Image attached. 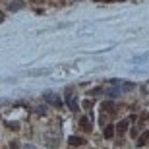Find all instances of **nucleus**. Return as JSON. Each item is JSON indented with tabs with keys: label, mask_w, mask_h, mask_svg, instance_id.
Segmentation results:
<instances>
[{
	"label": "nucleus",
	"mask_w": 149,
	"mask_h": 149,
	"mask_svg": "<svg viewBox=\"0 0 149 149\" xmlns=\"http://www.w3.org/2000/svg\"><path fill=\"white\" fill-rule=\"evenodd\" d=\"M66 103H68V107H70L72 111H77V109H79V105H77V97H76V93H74V89H68L66 91Z\"/></svg>",
	"instance_id": "obj_1"
},
{
	"label": "nucleus",
	"mask_w": 149,
	"mask_h": 149,
	"mask_svg": "<svg viewBox=\"0 0 149 149\" xmlns=\"http://www.w3.org/2000/svg\"><path fill=\"white\" fill-rule=\"evenodd\" d=\"M45 101L47 103H50V105H54V107H62V99L58 97V95H54V93H45Z\"/></svg>",
	"instance_id": "obj_2"
},
{
	"label": "nucleus",
	"mask_w": 149,
	"mask_h": 149,
	"mask_svg": "<svg viewBox=\"0 0 149 149\" xmlns=\"http://www.w3.org/2000/svg\"><path fill=\"white\" fill-rule=\"evenodd\" d=\"M128 126H130V118H128V120H120L118 122V124H116V128H114V132H118L122 136V134L126 132L128 130Z\"/></svg>",
	"instance_id": "obj_3"
},
{
	"label": "nucleus",
	"mask_w": 149,
	"mask_h": 149,
	"mask_svg": "<svg viewBox=\"0 0 149 149\" xmlns=\"http://www.w3.org/2000/svg\"><path fill=\"white\" fill-rule=\"evenodd\" d=\"M79 128H81L83 132H91V120H89L87 116H81L79 118Z\"/></svg>",
	"instance_id": "obj_4"
},
{
	"label": "nucleus",
	"mask_w": 149,
	"mask_h": 149,
	"mask_svg": "<svg viewBox=\"0 0 149 149\" xmlns=\"http://www.w3.org/2000/svg\"><path fill=\"white\" fill-rule=\"evenodd\" d=\"M68 141H70V145H72V147H77V145H83V143H85V139L79 138V136H72Z\"/></svg>",
	"instance_id": "obj_5"
},
{
	"label": "nucleus",
	"mask_w": 149,
	"mask_h": 149,
	"mask_svg": "<svg viewBox=\"0 0 149 149\" xmlns=\"http://www.w3.org/2000/svg\"><path fill=\"white\" fill-rule=\"evenodd\" d=\"M101 109H103L105 114H114V105H112V103H103Z\"/></svg>",
	"instance_id": "obj_6"
},
{
	"label": "nucleus",
	"mask_w": 149,
	"mask_h": 149,
	"mask_svg": "<svg viewBox=\"0 0 149 149\" xmlns=\"http://www.w3.org/2000/svg\"><path fill=\"white\" fill-rule=\"evenodd\" d=\"M143 60H149V52H143V54L134 56V58H132V62H134V64H139V62H143Z\"/></svg>",
	"instance_id": "obj_7"
},
{
	"label": "nucleus",
	"mask_w": 149,
	"mask_h": 149,
	"mask_svg": "<svg viewBox=\"0 0 149 149\" xmlns=\"http://www.w3.org/2000/svg\"><path fill=\"white\" fill-rule=\"evenodd\" d=\"M112 136H114V126H112V124H109V126H105V138L111 139Z\"/></svg>",
	"instance_id": "obj_8"
},
{
	"label": "nucleus",
	"mask_w": 149,
	"mask_h": 149,
	"mask_svg": "<svg viewBox=\"0 0 149 149\" xmlns=\"http://www.w3.org/2000/svg\"><path fill=\"white\" fill-rule=\"evenodd\" d=\"M147 139H149V134L143 132L141 136H139V139H138V145H145V143H147Z\"/></svg>",
	"instance_id": "obj_9"
},
{
	"label": "nucleus",
	"mask_w": 149,
	"mask_h": 149,
	"mask_svg": "<svg viewBox=\"0 0 149 149\" xmlns=\"http://www.w3.org/2000/svg\"><path fill=\"white\" fill-rule=\"evenodd\" d=\"M49 72H50V70H45V68H43V70H31L29 74H31V76H45V74H49Z\"/></svg>",
	"instance_id": "obj_10"
},
{
	"label": "nucleus",
	"mask_w": 149,
	"mask_h": 149,
	"mask_svg": "<svg viewBox=\"0 0 149 149\" xmlns=\"http://www.w3.org/2000/svg\"><path fill=\"white\" fill-rule=\"evenodd\" d=\"M22 6H23V2H12L10 10H17V8H22Z\"/></svg>",
	"instance_id": "obj_11"
},
{
	"label": "nucleus",
	"mask_w": 149,
	"mask_h": 149,
	"mask_svg": "<svg viewBox=\"0 0 149 149\" xmlns=\"http://www.w3.org/2000/svg\"><path fill=\"white\" fill-rule=\"evenodd\" d=\"M91 105H93V103H91V101H83V107H85V109H87V111H89V109H91Z\"/></svg>",
	"instance_id": "obj_12"
},
{
	"label": "nucleus",
	"mask_w": 149,
	"mask_h": 149,
	"mask_svg": "<svg viewBox=\"0 0 149 149\" xmlns=\"http://www.w3.org/2000/svg\"><path fill=\"white\" fill-rule=\"evenodd\" d=\"M8 128H12V130H17V124H16V122H10V124H8Z\"/></svg>",
	"instance_id": "obj_13"
},
{
	"label": "nucleus",
	"mask_w": 149,
	"mask_h": 149,
	"mask_svg": "<svg viewBox=\"0 0 149 149\" xmlns=\"http://www.w3.org/2000/svg\"><path fill=\"white\" fill-rule=\"evenodd\" d=\"M10 147H12V149H19V145H17V141H12Z\"/></svg>",
	"instance_id": "obj_14"
},
{
	"label": "nucleus",
	"mask_w": 149,
	"mask_h": 149,
	"mask_svg": "<svg viewBox=\"0 0 149 149\" xmlns=\"http://www.w3.org/2000/svg\"><path fill=\"white\" fill-rule=\"evenodd\" d=\"M97 2H122V0H97Z\"/></svg>",
	"instance_id": "obj_15"
},
{
	"label": "nucleus",
	"mask_w": 149,
	"mask_h": 149,
	"mask_svg": "<svg viewBox=\"0 0 149 149\" xmlns=\"http://www.w3.org/2000/svg\"><path fill=\"white\" fill-rule=\"evenodd\" d=\"M25 149H35V147H33V145H27V147H25Z\"/></svg>",
	"instance_id": "obj_16"
},
{
	"label": "nucleus",
	"mask_w": 149,
	"mask_h": 149,
	"mask_svg": "<svg viewBox=\"0 0 149 149\" xmlns=\"http://www.w3.org/2000/svg\"><path fill=\"white\" fill-rule=\"evenodd\" d=\"M33 2H35V0H33Z\"/></svg>",
	"instance_id": "obj_17"
}]
</instances>
